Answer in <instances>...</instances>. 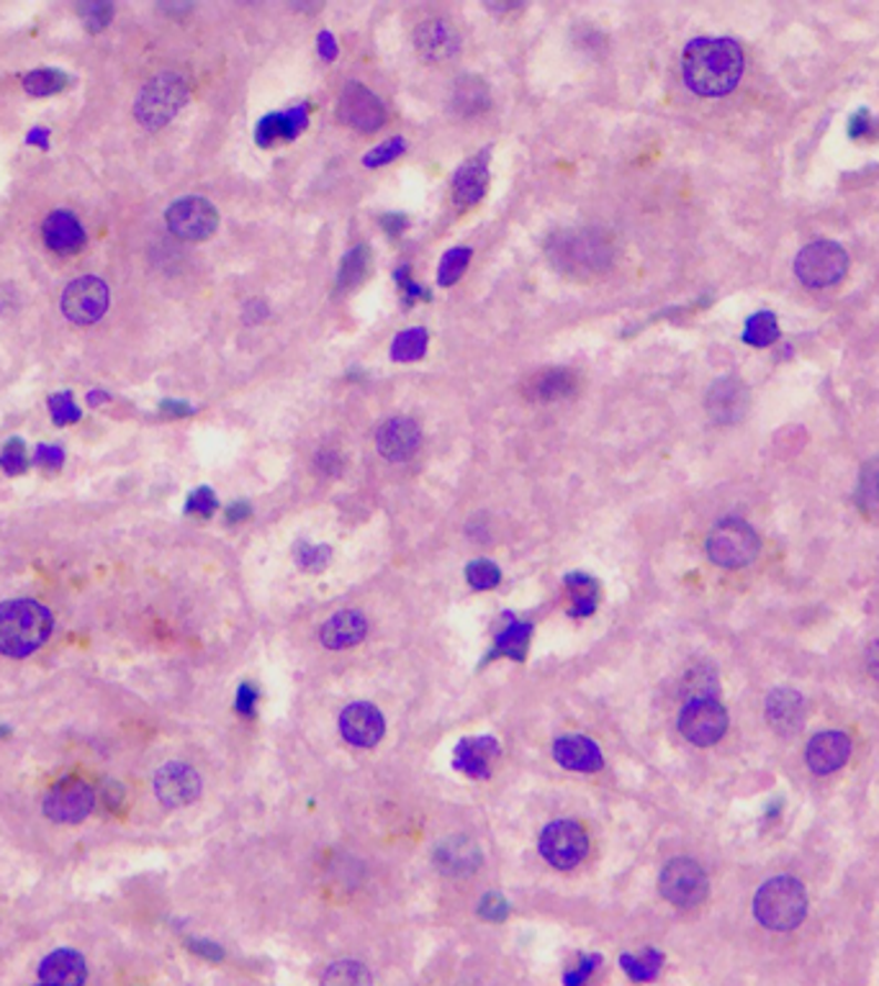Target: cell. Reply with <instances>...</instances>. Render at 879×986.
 I'll list each match as a JSON object with an SVG mask.
<instances>
[{
  "label": "cell",
  "instance_id": "cell-1",
  "mask_svg": "<svg viewBox=\"0 0 879 986\" xmlns=\"http://www.w3.org/2000/svg\"><path fill=\"white\" fill-rule=\"evenodd\" d=\"M682 75L692 93L703 99H720L740 83L744 52L733 39H695L682 54Z\"/></svg>",
  "mask_w": 879,
  "mask_h": 986
},
{
  "label": "cell",
  "instance_id": "cell-2",
  "mask_svg": "<svg viewBox=\"0 0 879 986\" xmlns=\"http://www.w3.org/2000/svg\"><path fill=\"white\" fill-rule=\"evenodd\" d=\"M545 255L566 278L594 280L610 270L612 242L596 229H561L545 242Z\"/></svg>",
  "mask_w": 879,
  "mask_h": 986
},
{
  "label": "cell",
  "instance_id": "cell-3",
  "mask_svg": "<svg viewBox=\"0 0 879 986\" xmlns=\"http://www.w3.org/2000/svg\"><path fill=\"white\" fill-rule=\"evenodd\" d=\"M54 627L52 612L34 599H11L0 604V653L6 658H29L50 640Z\"/></svg>",
  "mask_w": 879,
  "mask_h": 986
},
{
  "label": "cell",
  "instance_id": "cell-4",
  "mask_svg": "<svg viewBox=\"0 0 879 986\" xmlns=\"http://www.w3.org/2000/svg\"><path fill=\"white\" fill-rule=\"evenodd\" d=\"M754 915L766 931H795L808 915V892L795 876H774L756 892Z\"/></svg>",
  "mask_w": 879,
  "mask_h": 986
},
{
  "label": "cell",
  "instance_id": "cell-5",
  "mask_svg": "<svg viewBox=\"0 0 879 986\" xmlns=\"http://www.w3.org/2000/svg\"><path fill=\"white\" fill-rule=\"evenodd\" d=\"M705 547L709 561L720 565V568H744V565L756 561L762 543L752 524L738 520V516H728V520L715 524L707 535Z\"/></svg>",
  "mask_w": 879,
  "mask_h": 986
},
{
  "label": "cell",
  "instance_id": "cell-6",
  "mask_svg": "<svg viewBox=\"0 0 879 986\" xmlns=\"http://www.w3.org/2000/svg\"><path fill=\"white\" fill-rule=\"evenodd\" d=\"M185 99H188V85H185V80L181 75H175V72H163V75L152 78L140 91L134 116L142 126L160 129L171 119H175V113L185 106Z\"/></svg>",
  "mask_w": 879,
  "mask_h": 986
},
{
  "label": "cell",
  "instance_id": "cell-7",
  "mask_svg": "<svg viewBox=\"0 0 879 986\" xmlns=\"http://www.w3.org/2000/svg\"><path fill=\"white\" fill-rule=\"evenodd\" d=\"M849 270V255L838 242L820 239L803 247L795 257V275L803 286L812 290L836 286Z\"/></svg>",
  "mask_w": 879,
  "mask_h": 986
},
{
  "label": "cell",
  "instance_id": "cell-8",
  "mask_svg": "<svg viewBox=\"0 0 879 986\" xmlns=\"http://www.w3.org/2000/svg\"><path fill=\"white\" fill-rule=\"evenodd\" d=\"M661 896L674 907H697L709 894V881L705 869L692 859L668 861L658 876Z\"/></svg>",
  "mask_w": 879,
  "mask_h": 986
},
{
  "label": "cell",
  "instance_id": "cell-9",
  "mask_svg": "<svg viewBox=\"0 0 879 986\" xmlns=\"http://www.w3.org/2000/svg\"><path fill=\"white\" fill-rule=\"evenodd\" d=\"M589 853V838L582 824L574 820H555L540 832V855L553 869L569 871L579 866Z\"/></svg>",
  "mask_w": 879,
  "mask_h": 986
},
{
  "label": "cell",
  "instance_id": "cell-10",
  "mask_svg": "<svg viewBox=\"0 0 879 986\" xmlns=\"http://www.w3.org/2000/svg\"><path fill=\"white\" fill-rule=\"evenodd\" d=\"M44 814L60 824H80L95 810V791L80 776H68L54 783L44 797Z\"/></svg>",
  "mask_w": 879,
  "mask_h": 986
},
{
  "label": "cell",
  "instance_id": "cell-11",
  "mask_svg": "<svg viewBox=\"0 0 879 986\" xmlns=\"http://www.w3.org/2000/svg\"><path fill=\"white\" fill-rule=\"evenodd\" d=\"M679 732L692 746L707 748L728 732V712L720 701L713 697L689 699L679 715Z\"/></svg>",
  "mask_w": 879,
  "mask_h": 986
},
{
  "label": "cell",
  "instance_id": "cell-12",
  "mask_svg": "<svg viewBox=\"0 0 879 986\" xmlns=\"http://www.w3.org/2000/svg\"><path fill=\"white\" fill-rule=\"evenodd\" d=\"M167 229H171L177 239L183 242H204L212 237L219 226V214L212 206V201L188 196L175 201L165 214Z\"/></svg>",
  "mask_w": 879,
  "mask_h": 986
},
{
  "label": "cell",
  "instance_id": "cell-13",
  "mask_svg": "<svg viewBox=\"0 0 879 986\" xmlns=\"http://www.w3.org/2000/svg\"><path fill=\"white\" fill-rule=\"evenodd\" d=\"M109 309V286L101 278L85 275L72 280L62 294V314L72 325H95Z\"/></svg>",
  "mask_w": 879,
  "mask_h": 986
},
{
  "label": "cell",
  "instance_id": "cell-14",
  "mask_svg": "<svg viewBox=\"0 0 879 986\" xmlns=\"http://www.w3.org/2000/svg\"><path fill=\"white\" fill-rule=\"evenodd\" d=\"M337 116L343 119V124L360 134H374L384 126L386 109L381 99L376 93H370L362 83H348L340 93V103H337Z\"/></svg>",
  "mask_w": 879,
  "mask_h": 986
},
{
  "label": "cell",
  "instance_id": "cell-15",
  "mask_svg": "<svg viewBox=\"0 0 879 986\" xmlns=\"http://www.w3.org/2000/svg\"><path fill=\"white\" fill-rule=\"evenodd\" d=\"M748 407H752V393H748V386L740 378L725 376L709 386L705 409L715 424L728 427L744 422Z\"/></svg>",
  "mask_w": 879,
  "mask_h": 986
},
{
  "label": "cell",
  "instance_id": "cell-16",
  "mask_svg": "<svg viewBox=\"0 0 879 986\" xmlns=\"http://www.w3.org/2000/svg\"><path fill=\"white\" fill-rule=\"evenodd\" d=\"M417 54L430 64H446L461 52V37L446 19H425L415 29Z\"/></svg>",
  "mask_w": 879,
  "mask_h": 986
},
{
  "label": "cell",
  "instance_id": "cell-17",
  "mask_svg": "<svg viewBox=\"0 0 879 986\" xmlns=\"http://www.w3.org/2000/svg\"><path fill=\"white\" fill-rule=\"evenodd\" d=\"M419 444H422V432H419L415 419L409 417L386 419L376 432L378 455L389 460V463H407L409 458H415Z\"/></svg>",
  "mask_w": 879,
  "mask_h": 986
},
{
  "label": "cell",
  "instance_id": "cell-18",
  "mask_svg": "<svg viewBox=\"0 0 879 986\" xmlns=\"http://www.w3.org/2000/svg\"><path fill=\"white\" fill-rule=\"evenodd\" d=\"M155 794L171 810L196 802L201 794V776L181 761L165 763L155 773Z\"/></svg>",
  "mask_w": 879,
  "mask_h": 986
},
{
  "label": "cell",
  "instance_id": "cell-19",
  "mask_svg": "<svg viewBox=\"0 0 879 986\" xmlns=\"http://www.w3.org/2000/svg\"><path fill=\"white\" fill-rule=\"evenodd\" d=\"M805 717H808V707L800 691L795 689H774L766 697V722L781 738H793L803 730Z\"/></svg>",
  "mask_w": 879,
  "mask_h": 986
},
{
  "label": "cell",
  "instance_id": "cell-20",
  "mask_svg": "<svg viewBox=\"0 0 879 986\" xmlns=\"http://www.w3.org/2000/svg\"><path fill=\"white\" fill-rule=\"evenodd\" d=\"M340 732H343V738L350 742V746L374 748L386 732L384 715L378 712L374 705L358 701V705H350L340 715Z\"/></svg>",
  "mask_w": 879,
  "mask_h": 986
},
{
  "label": "cell",
  "instance_id": "cell-21",
  "mask_svg": "<svg viewBox=\"0 0 879 986\" xmlns=\"http://www.w3.org/2000/svg\"><path fill=\"white\" fill-rule=\"evenodd\" d=\"M849 758H851V740L846 738L844 732L836 730L816 735V738L808 742V750H805V761H808L810 771L818 776L836 773L838 768L846 766Z\"/></svg>",
  "mask_w": 879,
  "mask_h": 986
},
{
  "label": "cell",
  "instance_id": "cell-22",
  "mask_svg": "<svg viewBox=\"0 0 879 986\" xmlns=\"http://www.w3.org/2000/svg\"><path fill=\"white\" fill-rule=\"evenodd\" d=\"M579 388V378L574 370L569 368H551V370H540V373L530 376L525 383H522V396L528 401L535 403H551V401H561L574 396Z\"/></svg>",
  "mask_w": 879,
  "mask_h": 986
},
{
  "label": "cell",
  "instance_id": "cell-23",
  "mask_svg": "<svg viewBox=\"0 0 879 986\" xmlns=\"http://www.w3.org/2000/svg\"><path fill=\"white\" fill-rule=\"evenodd\" d=\"M39 982L44 986H83L88 979L85 958L72 948L52 951L39 964Z\"/></svg>",
  "mask_w": 879,
  "mask_h": 986
},
{
  "label": "cell",
  "instance_id": "cell-24",
  "mask_svg": "<svg viewBox=\"0 0 879 986\" xmlns=\"http://www.w3.org/2000/svg\"><path fill=\"white\" fill-rule=\"evenodd\" d=\"M44 245L58 255H78L85 247V229L75 214L52 212L42 224Z\"/></svg>",
  "mask_w": 879,
  "mask_h": 986
},
{
  "label": "cell",
  "instance_id": "cell-25",
  "mask_svg": "<svg viewBox=\"0 0 879 986\" xmlns=\"http://www.w3.org/2000/svg\"><path fill=\"white\" fill-rule=\"evenodd\" d=\"M553 756L563 768L579 773H594L604 766L602 750L596 748L594 740L584 738V735H566V738L555 740Z\"/></svg>",
  "mask_w": 879,
  "mask_h": 986
},
{
  "label": "cell",
  "instance_id": "cell-26",
  "mask_svg": "<svg viewBox=\"0 0 879 986\" xmlns=\"http://www.w3.org/2000/svg\"><path fill=\"white\" fill-rule=\"evenodd\" d=\"M435 863L448 876H471L481 866V851L469 838H448L435 851Z\"/></svg>",
  "mask_w": 879,
  "mask_h": 986
},
{
  "label": "cell",
  "instance_id": "cell-27",
  "mask_svg": "<svg viewBox=\"0 0 879 986\" xmlns=\"http://www.w3.org/2000/svg\"><path fill=\"white\" fill-rule=\"evenodd\" d=\"M368 633L366 617L360 612H337L321 627V645L329 650H343L358 645Z\"/></svg>",
  "mask_w": 879,
  "mask_h": 986
},
{
  "label": "cell",
  "instance_id": "cell-28",
  "mask_svg": "<svg viewBox=\"0 0 879 986\" xmlns=\"http://www.w3.org/2000/svg\"><path fill=\"white\" fill-rule=\"evenodd\" d=\"M487 188H489L487 155L469 160V163L461 165V170H458L453 177V198L456 204L463 208L479 204V201L487 196Z\"/></svg>",
  "mask_w": 879,
  "mask_h": 986
},
{
  "label": "cell",
  "instance_id": "cell-29",
  "mask_svg": "<svg viewBox=\"0 0 879 986\" xmlns=\"http://www.w3.org/2000/svg\"><path fill=\"white\" fill-rule=\"evenodd\" d=\"M450 103H453V111L461 119H476V116H481V113L489 111L491 93L481 78L463 75L456 80Z\"/></svg>",
  "mask_w": 879,
  "mask_h": 986
},
{
  "label": "cell",
  "instance_id": "cell-30",
  "mask_svg": "<svg viewBox=\"0 0 879 986\" xmlns=\"http://www.w3.org/2000/svg\"><path fill=\"white\" fill-rule=\"evenodd\" d=\"M497 753L499 746L491 738H466L456 748V768L473 776V779H487L491 771V758Z\"/></svg>",
  "mask_w": 879,
  "mask_h": 986
},
{
  "label": "cell",
  "instance_id": "cell-31",
  "mask_svg": "<svg viewBox=\"0 0 879 986\" xmlns=\"http://www.w3.org/2000/svg\"><path fill=\"white\" fill-rule=\"evenodd\" d=\"M571 594V606L569 614L571 617L582 619L589 617V614L596 612V602H600V584L586 573H571V576L563 581Z\"/></svg>",
  "mask_w": 879,
  "mask_h": 986
},
{
  "label": "cell",
  "instance_id": "cell-32",
  "mask_svg": "<svg viewBox=\"0 0 879 986\" xmlns=\"http://www.w3.org/2000/svg\"><path fill=\"white\" fill-rule=\"evenodd\" d=\"M530 635H532V627L528 625V622H518V619H512V614H507V627L497 635L494 650L489 653V658L507 656L512 660H522L528 653Z\"/></svg>",
  "mask_w": 879,
  "mask_h": 986
},
{
  "label": "cell",
  "instance_id": "cell-33",
  "mask_svg": "<svg viewBox=\"0 0 879 986\" xmlns=\"http://www.w3.org/2000/svg\"><path fill=\"white\" fill-rule=\"evenodd\" d=\"M857 504L869 520L879 522V458L869 460L859 473L857 486Z\"/></svg>",
  "mask_w": 879,
  "mask_h": 986
},
{
  "label": "cell",
  "instance_id": "cell-34",
  "mask_svg": "<svg viewBox=\"0 0 879 986\" xmlns=\"http://www.w3.org/2000/svg\"><path fill=\"white\" fill-rule=\"evenodd\" d=\"M370 268V253L366 245H355L348 255H345L343 268L337 273V288L340 290H352L358 288L362 280H366Z\"/></svg>",
  "mask_w": 879,
  "mask_h": 986
},
{
  "label": "cell",
  "instance_id": "cell-35",
  "mask_svg": "<svg viewBox=\"0 0 879 986\" xmlns=\"http://www.w3.org/2000/svg\"><path fill=\"white\" fill-rule=\"evenodd\" d=\"M370 972L360 961H337L321 976V986H370Z\"/></svg>",
  "mask_w": 879,
  "mask_h": 986
},
{
  "label": "cell",
  "instance_id": "cell-36",
  "mask_svg": "<svg viewBox=\"0 0 879 986\" xmlns=\"http://www.w3.org/2000/svg\"><path fill=\"white\" fill-rule=\"evenodd\" d=\"M779 339V325L771 311H759L746 321L744 342L752 347H769Z\"/></svg>",
  "mask_w": 879,
  "mask_h": 986
},
{
  "label": "cell",
  "instance_id": "cell-37",
  "mask_svg": "<svg viewBox=\"0 0 879 986\" xmlns=\"http://www.w3.org/2000/svg\"><path fill=\"white\" fill-rule=\"evenodd\" d=\"M68 88V75L60 70H31L23 78V91L34 99H44V95H54Z\"/></svg>",
  "mask_w": 879,
  "mask_h": 986
},
{
  "label": "cell",
  "instance_id": "cell-38",
  "mask_svg": "<svg viewBox=\"0 0 879 986\" xmlns=\"http://www.w3.org/2000/svg\"><path fill=\"white\" fill-rule=\"evenodd\" d=\"M661 964H664V956L653 948L645 951V956L641 958L631 956V953H625V956L620 958V966H623V972L631 976L633 982H653L661 972Z\"/></svg>",
  "mask_w": 879,
  "mask_h": 986
},
{
  "label": "cell",
  "instance_id": "cell-39",
  "mask_svg": "<svg viewBox=\"0 0 879 986\" xmlns=\"http://www.w3.org/2000/svg\"><path fill=\"white\" fill-rule=\"evenodd\" d=\"M427 350V331L422 327H411L393 339L391 345V358L399 362L419 360Z\"/></svg>",
  "mask_w": 879,
  "mask_h": 986
},
{
  "label": "cell",
  "instance_id": "cell-40",
  "mask_svg": "<svg viewBox=\"0 0 879 986\" xmlns=\"http://www.w3.org/2000/svg\"><path fill=\"white\" fill-rule=\"evenodd\" d=\"M471 260V249L469 247H456L442 257L440 270H438V283L440 286H453V283L461 278L466 273V265Z\"/></svg>",
  "mask_w": 879,
  "mask_h": 986
},
{
  "label": "cell",
  "instance_id": "cell-41",
  "mask_svg": "<svg viewBox=\"0 0 879 986\" xmlns=\"http://www.w3.org/2000/svg\"><path fill=\"white\" fill-rule=\"evenodd\" d=\"M0 468L8 475H23L29 471V452L21 440H8L0 450Z\"/></svg>",
  "mask_w": 879,
  "mask_h": 986
},
{
  "label": "cell",
  "instance_id": "cell-42",
  "mask_svg": "<svg viewBox=\"0 0 879 986\" xmlns=\"http://www.w3.org/2000/svg\"><path fill=\"white\" fill-rule=\"evenodd\" d=\"M466 578H469V584L476 592H489V588L499 586L502 571H499L491 561H473L469 568H466Z\"/></svg>",
  "mask_w": 879,
  "mask_h": 986
},
{
  "label": "cell",
  "instance_id": "cell-43",
  "mask_svg": "<svg viewBox=\"0 0 879 986\" xmlns=\"http://www.w3.org/2000/svg\"><path fill=\"white\" fill-rule=\"evenodd\" d=\"M50 409H52V419L54 424H75L80 422V409L75 407L70 393H58L50 399Z\"/></svg>",
  "mask_w": 879,
  "mask_h": 986
},
{
  "label": "cell",
  "instance_id": "cell-44",
  "mask_svg": "<svg viewBox=\"0 0 879 986\" xmlns=\"http://www.w3.org/2000/svg\"><path fill=\"white\" fill-rule=\"evenodd\" d=\"M600 964H602L600 956H582V961H579L576 968H569V972L563 974V984H566V986H589V982H592V976H594L596 968H600Z\"/></svg>",
  "mask_w": 879,
  "mask_h": 986
},
{
  "label": "cell",
  "instance_id": "cell-45",
  "mask_svg": "<svg viewBox=\"0 0 879 986\" xmlns=\"http://www.w3.org/2000/svg\"><path fill=\"white\" fill-rule=\"evenodd\" d=\"M401 152H405V140H389V142H384V144H378L376 150H370L368 155H366V165L368 167H381V165H386V163H391V160H397Z\"/></svg>",
  "mask_w": 879,
  "mask_h": 986
},
{
  "label": "cell",
  "instance_id": "cell-46",
  "mask_svg": "<svg viewBox=\"0 0 879 986\" xmlns=\"http://www.w3.org/2000/svg\"><path fill=\"white\" fill-rule=\"evenodd\" d=\"M296 561L304 571H321L329 563V547H311V545H298Z\"/></svg>",
  "mask_w": 879,
  "mask_h": 986
},
{
  "label": "cell",
  "instance_id": "cell-47",
  "mask_svg": "<svg viewBox=\"0 0 879 986\" xmlns=\"http://www.w3.org/2000/svg\"><path fill=\"white\" fill-rule=\"evenodd\" d=\"M185 512L196 514V516H212L216 512V496L212 489H198L191 493L188 504H185Z\"/></svg>",
  "mask_w": 879,
  "mask_h": 986
},
{
  "label": "cell",
  "instance_id": "cell-48",
  "mask_svg": "<svg viewBox=\"0 0 879 986\" xmlns=\"http://www.w3.org/2000/svg\"><path fill=\"white\" fill-rule=\"evenodd\" d=\"M479 915L483 920H491V923H499V920H504L507 915H510V904H507L504 896L489 894V896H483V900H481Z\"/></svg>",
  "mask_w": 879,
  "mask_h": 986
},
{
  "label": "cell",
  "instance_id": "cell-49",
  "mask_svg": "<svg viewBox=\"0 0 879 986\" xmlns=\"http://www.w3.org/2000/svg\"><path fill=\"white\" fill-rule=\"evenodd\" d=\"M83 13H85L88 29H91L93 34H95V31H101V29L109 27L111 16H114V6H111V3H93V6H85Z\"/></svg>",
  "mask_w": 879,
  "mask_h": 986
},
{
  "label": "cell",
  "instance_id": "cell-50",
  "mask_svg": "<svg viewBox=\"0 0 879 986\" xmlns=\"http://www.w3.org/2000/svg\"><path fill=\"white\" fill-rule=\"evenodd\" d=\"M314 465L321 475H340L345 468V460L340 455V450H319L317 458H314Z\"/></svg>",
  "mask_w": 879,
  "mask_h": 986
},
{
  "label": "cell",
  "instance_id": "cell-51",
  "mask_svg": "<svg viewBox=\"0 0 879 986\" xmlns=\"http://www.w3.org/2000/svg\"><path fill=\"white\" fill-rule=\"evenodd\" d=\"M62 463H64V452L58 444H42V448L37 450V465L47 468V471H60Z\"/></svg>",
  "mask_w": 879,
  "mask_h": 986
},
{
  "label": "cell",
  "instance_id": "cell-52",
  "mask_svg": "<svg viewBox=\"0 0 879 986\" xmlns=\"http://www.w3.org/2000/svg\"><path fill=\"white\" fill-rule=\"evenodd\" d=\"M257 707V689L253 684H242L235 699V709L242 717H253Z\"/></svg>",
  "mask_w": 879,
  "mask_h": 986
},
{
  "label": "cell",
  "instance_id": "cell-53",
  "mask_svg": "<svg viewBox=\"0 0 879 986\" xmlns=\"http://www.w3.org/2000/svg\"><path fill=\"white\" fill-rule=\"evenodd\" d=\"M101 799L111 812L121 814V810H124V789H121L114 781H106V787H103V791H101Z\"/></svg>",
  "mask_w": 879,
  "mask_h": 986
},
{
  "label": "cell",
  "instance_id": "cell-54",
  "mask_svg": "<svg viewBox=\"0 0 879 986\" xmlns=\"http://www.w3.org/2000/svg\"><path fill=\"white\" fill-rule=\"evenodd\" d=\"M188 948H191L193 953H198V956H204L206 961H216V964H219V961H224V951H222L216 943H208V941H188Z\"/></svg>",
  "mask_w": 879,
  "mask_h": 986
},
{
  "label": "cell",
  "instance_id": "cell-55",
  "mask_svg": "<svg viewBox=\"0 0 879 986\" xmlns=\"http://www.w3.org/2000/svg\"><path fill=\"white\" fill-rule=\"evenodd\" d=\"M872 129H875V132H879L877 121L869 119L867 111H861V113H857V116H854V121H851V136H861V140H867Z\"/></svg>",
  "mask_w": 879,
  "mask_h": 986
},
{
  "label": "cell",
  "instance_id": "cell-56",
  "mask_svg": "<svg viewBox=\"0 0 879 986\" xmlns=\"http://www.w3.org/2000/svg\"><path fill=\"white\" fill-rule=\"evenodd\" d=\"M865 660H867V670H869V674H872L875 681H879V637H877V640L867 648Z\"/></svg>",
  "mask_w": 879,
  "mask_h": 986
},
{
  "label": "cell",
  "instance_id": "cell-57",
  "mask_svg": "<svg viewBox=\"0 0 879 986\" xmlns=\"http://www.w3.org/2000/svg\"><path fill=\"white\" fill-rule=\"evenodd\" d=\"M381 224H386V232H391V234H399V232H405V226H407V216H399V214H386V216H381Z\"/></svg>",
  "mask_w": 879,
  "mask_h": 986
},
{
  "label": "cell",
  "instance_id": "cell-58",
  "mask_svg": "<svg viewBox=\"0 0 879 986\" xmlns=\"http://www.w3.org/2000/svg\"><path fill=\"white\" fill-rule=\"evenodd\" d=\"M247 514H249V504H245V501H239V504L229 506L227 520L229 522H242V520H247Z\"/></svg>",
  "mask_w": 879,
  "mask_h": 986
},
{
  "label": "cell",
  "instance_id": "cell-59",
  "mask_svg": "<svg viewBox=\"0 0 879 986\" xmlns=\"http://www.w3.org/2000/svg\"><path fill=\"white\" fill-rule=\"evenodd\" d=\"M319 47H321V54L325 57H335V44H333V37L329 34H321Z\"/></svg>",
  "mask_w": 879,
  "mask_h": 986
},
{
  "label": "cell",
  "instance_id": "cell-60",
  "mask_svg": "<svg viewBox=\"0 0 879 986\" xmlns=\"http://www.w3.org/2000/svg\"><path fill=\"white\" fill-rule=\"evenodd\" d=\"M8 735H11V727L0 725V740H3V738H8Z\"/></svg>",
  "mask_w": 879,
  "mask_h": 986
},
{
  "label": "cell",
  "instance_id": "cell-61",
  "mask_svg": "<svg viewBox=\"0 0 879 986\" xmlns=\"http://www.w3.org/2000/svg\"><path fill=\"white\" fill-rule=\"evenodd\" d=\"M42 986H44V984H42Z\"/></svg>",
  "mask_w": 879,
  "mask_h": 986
}]
</instances>
